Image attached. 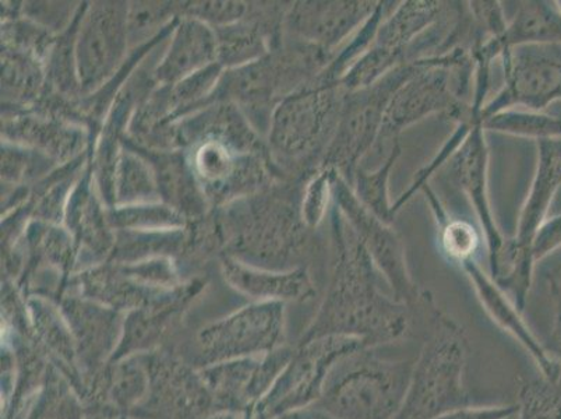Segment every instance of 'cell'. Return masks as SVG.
<instances>
[{"label": "cell", "instance_id": "6da1fadb", "mask_svg": "<svg viewBox=\"0 0 561 419\" xmlns=\"http://www.w3.org/2000/svg\"><path fill=\"white\" fill-rule=\"evenodd\" d=\"M330 223L333 272L323 303L299 342L343 336L377 349L404 340L416 312L382 293L379 270L334 202Z\"/></svg>", "mask_w": 561, "mask_h": 419}, {"label": "cell", "instance_id": "7a4b0ae2", "mask_svg": "<svg viewBox=\"0 0 561 419\" xmlns=\"http://www.w3.org/2000/svg\"><path fill=\"white\" fill-rule=\"evenodd\" d=\"M430 324V339L413 362L410 387L396 419H435L473 406L466 385V330L440 308L433 312Z\"/></svg>", "mask_w": 561, "mask_h": 419}, {"label": "cell", "instance_id": "3957f363", "mask_svg": "<svg viewBox=\"0 0 561 419\" xmlns=\"http://www.w3.org/2000/svg\"><path fill=\"white\" fill-rule=\"evenodd\" d=\"M369 347L333 367L314 407L339 419H396L405 401L415 360H390Z\"/></svg>", "mask_w": 561, "mask_h": 419}, {"label": "cell", "instance_id": "277c9868", "mask_svg": "<svg viewBox=\"0 0 561 419\" xmlns=\"http://www.w3.org/2000/svg\"><path fill=\"white\" fill-rule=\"evenodd\" d=\"M346 93L340 83L316 80L280 101L270 135L275 150L318 171L339 125Z\"/></svg>", "mask_w": 561, "mask_h": 419}, {"label": "cell", "instance_id": "5b68a950", "mask_svg": "<svg viewBox=\"0 0 561 419\" xmlns=\"http://www.w3.org/2000/svg\"><path fill=\"white\" fill-rule=\"evenodd\" d=\"M416 69L417 63L398 66L375 84L346 93L339 125L320 168L335 170L351 185L362 158L379 140L392 97Z\"/></svg>", "mask_w": 561, "mask_h": 419}, {"label": "cell", "instance_id": "8992f818", "mask_svg": "<svg viewBox=\"0 0 561 419\" xmlns=\"http://www.w3.org/2000/svg\"><path fill=\"white\" fill-rule=\"evenodd\" d=\"M364 349H369L364 341L343 336L298 341L278 381L254 408V417L279 419L314 407L333 367L346 355Z\"/></svg>", "mask_w": 561, "mask_h": 419}, {"label": "cell", "instance_id": "52a82bcc", "mask_svg": "<svg viewBox=\"0 0 561 419\" xmlns=\"http://www.w3.org/2000/svg\"><path fill=\"white\" fill-rule=\"evenodd\" d=\"M333 202L374 260L394 299L410 306L416 314L431 308L435 298L413 281L400 235L392 224L381 222L359 202L354 189L339 172L333 181Z\"/></svg>", "mask_w": 561, "mask_h": 419}, {"label": "cell", "instance_id": "ba28073f", "mask_svg": "<svg viewBox=\"0 0 561 419\" xmlns=\"http://www.w3.org/2000/svg\"><path fill=\"white\" fill-rule=\"evenodd\" d=\"M285 346V304L254 303L203 327L193 347V366L268 354Z\"/></svg>", "mask_w": 561, "mask_h": 419}, {"label": "cell", "instance_id": "9c48e42d", "mask_svg": "<svg viewBox=\"0 0 561 419\" xmlns=\"http://www.w3.org/2000/svg\"><path fill=\"white\" fill-rule=\"evenodd\" d=\"M500 58L504 87L484 104L482 121L515 106L543 112L561 100V44L524 45L506 50Z\"/></svg>", "mask_w": 561, "mask_h": 419}, {"label": "cell", "instance_id": "30bf717a", "mask_svg": "<svg viewBox=\"0 0 561 419\" xmlns=\"http://www.w3.org/2000/svg\"><path fill=\"white\" fill-rule=\"evenodd\" d=\"M150 376L149 393L135 419H204L216 412L197 367L171 351L141 355Z\"/></svg>", "mask_w": 561, "mask_h": 419}, {"label": "cell", "instance_id": "8fae6325", "mask_svg": "<svg viewBox=\"0 0 561 419\" xmlns=\"http://www.w3.org/2000/svg\"><path fill=\"white\" fill-rule=\"evenodd\" d=\"M62 312L75 337L81 371L89 388L90 381L114 358L124 333L125 316L122 312L87 298L66 299Z\"/></svg>", "mask_w": 561, "mask_h": 419}, {"label": "cell", "instance_id": "7c38bea8", "mask_svg": "<svg viewBox=\"0 0 561 419\" xmlns=\"http://www.w3.org/2000/svg\"><path fill=\"white\" fill-rule=\"evenodd\" d=\"M377 2L334 0L297 2L287 14V27L294 38L335 53L375 12Z\"/></svg>", "mask_w": 561, "mask_h": 419}, {"label": "cell", "instance_id": "4fadbf2b", "mask_svg": "<svg viewBox=\"0 0 561 419\" xmlns=\"http://www.w3.org/2000/svg\"><path fill=\"white\" fill-rule=\"evenodd\" d=\"M460 265L468 279L471 280L472 287L476 288L478 298L488 315L527 351L530 360L538 366L546 381L560 383L561 366L559 361L525 324L522 316L523 312L514 305L506 293L497 287L491 275L483 272L481 265L477 263V259L467 260Z\"/></svg>", "mask_w": 561, "mask_h": 419}, {"label": "cell", "instance_id": "5bb4252c", "mask_svg": "<svg viewBox=\"0 0 561 419\" xmlns=\"http://www.w3.org/2000/svg\"><path fill=\"white\" fill-rule=\"evenodd\" d=\"M484 132L486 131L483 129L482 121H477L471 132L468 133L467 139L448 162H450V172L456 179L457 185L467 194L476 210L479 224H481L484 238H486L489 262H491L507 238L494 222L491 202H489V150Z\"/></svg>", "mask_w": 561, "mask_h": 419}, {"label": "cell", "instance_id": "9a60e30c", "mask_svg": "<svg viewBox=\"0 0 561 419\" xmlns=\"http://www.w3.org/2000/svg\"><path fill=\"white\" fill-rule=\"evenodd\" d=\"M195 294V287L173 288L151 304L129 312L125 316L124 333L112 361L164 350L167 340L176 329L178 320Z\"/></svg>", "mask_w": 561, "mask_h": 419}, {"label": "cell", "instance_id": "2e32d148", "mask_svg": "<svg viewBox=\"0 0 561 419\" xmlns=\"http://www.w3.org/2000/svg\"><path fill=\"white\" fill-rule=\"evenodd\" d=\"M28 310L30 333L35 344L47 356L49 364L73 385L84 401L87 395L84 373L81 371L78 347L64 312L37 298L30 301Z\"/></svg>", "mask_w": 561, "mask_h": 419}, {"label": "cell", "instance_id": "e0dca14e", "mask_svg": "<svg viewBox=\"0 0 561 419\" xmlns=\"http://www.w3.org/2000/svg\"><path fill=\"white\" fill-rule=\"evenodd\" d=\"M222 273L234 290L256 299V303L285 304L288 301H309L316 295L308 268L274 272L227 259Z\"/></svg>", "mask_w": 561, "mask_h": 419}, {"label": "cell", "instance_id": "ac0fdd59", "mask_svg": "<svg viewBox=\"0 0 561 419\" xmlns=\"http://www.w3.org/2000/svg\"><path fill=\"white\" fill-rule=\"evenodd\" d=\"M561 186V139L538 141V168L527 202L519 214L513 239L519 249L530 253V244L548 216L550 203ZM534 259V258H533ZM535 262V260H534Z\"/></svg>", "mask_w": 561, "mask_h": 419}, {"label": "cell", "instance_id": "d6986e66", "mask_svg": "<svg viewBox=\"0 0 561 419\" xmlns=\"http://www.w3.org/2000/svg\"><path fill=\"white\" fill-rule=\"evenodd\" d=\"M446 2L411 0L398 7L382 20L371 47L390 56L398 66L405 65L408 49L427 29L442 18Z\"/></svg>", "mask_w": 561, "mask_h": 419}, {"label": "cell", "instance_id": "ffe728a7", "mask_svg": "<svg viewBox=\"0 0 561 419\" xmlns=\"http://www.w3.org/2000/svg\"><path fill=\"white\" fill-rule=\"evenodd\" d=\"M124 32V19L117 9L104 8V12L91 16L79 45L80 75L85 84L110 73L122 53Z\"/></svg>", "mask_w": 561, "mask_h": 419}, {"label": "cell", "instance_id": "44dd1931", "mask_svg": "<svg viewBox=\"0 0 561 419\" xmlns=\"http://www.w3.org/2000/svg\"><path fill=\"white\" fill-rule=\"evenodd\" d=\"M259 358L217 362V364L198 370L217 411L239 414L253 411L249 400V390Z\"/></svg>", "mask_w": 561, "mask_h": 419}, {"label": "cell", "instance_id": "7402d4cb", "mask_svg": "<svg viewBox=\"0 0 561 419\" xmlns=\"http://www.w3.org/2000/svg\"><path fill=\"white\" fill-rule=\"evenodd\" d=\"M500 50L524 45L561 44V10L558 2H519L502 38Z\"/></svg>", "mask_w": 561, "mask_h": 419}, {"label": "cell", "instance_id": "603a6c76", "mask_svg": "<svg viewBox=\"0 0 561 419\" xmlns=\"http://www.w3.org/2000/svg\"><path fill=\"white\" fill-rule=\"evenodd\" d=\"M217 56V37L197 20L181 25L164 64L158 69V78L175 81L195 73Z\"/></svg>", "mask_w": 561, "mask_h": 419}, {"label": "cell", "instance_id": "cb8c5ba5", "mask_svg": "<svg viewBox=\"0 0 561 419\" xmlns=\"http://www.w3.org/2000/svg\"><path fill=\"white\" fill-rule=\"evenodd\" d=\"M85 410L78 390L49 364L43 385L30 404L27 419H84Z\"/></svg>", "mask_w": 561, "mask_h": 419}, {"label": "cell", "instance_id": "d4e9b609", "mask_svg": "<svg viewBox=\"0 0 561 419\" xmlns=\"http://www.w3.org/2000/svg\"><path fill=\"white\" fill-rule=\"evenodd\" d=\"M401 152L400 139L392 141L390 152L387 155L385 162L375 171H365L359 167L351 183L359 202L370 213H374L376 217H379L381 222L387 224L394 223L396 218L390 201L389 182L391 170L394 168Z\"/></svg>", "mask_w": 561, "mask_h": 419}, {"label": "cell", "instance_id": "484cf974", "mask_svg": "<svg viewBox=\"0 0 561 419\" xmlns=\"http://www.w3.org/2000/svg\"><path fill=\"white\" fill-rule=\"evenodd\" d=\"M422 192L425 193L426 201L430 202L431 210L440 227L438 237H440L443 252L447 254V258L458 264L476 259L481 237L472 224L463 222V219L448 217L445 207L442 206L430 185L423 186Z\"/></svg>", "mask_w": 561, "mask_h": 419}, {"label": "cell", "instance_id": "4316f807", "mask_svg": "<svg viewBox=\"0 0 561 419\" xmlns=\"http://www.w3.org/2000/svg\"><path fill=\"white\" fill-rule=\"evenodd\" d=\"M484 131L504 133L537 141L561 139V116L543 112L506 110L482 121Z\"/></svg>", "mask_w": 561, "mask_h": 419}, {"label": "cell", "instance_id": "83f0119b", "mask_svg": "<svg viewBox=\"0 0 561 419\" xmlns=\"http://www.w3.org/2000/svg\"><path fill=\"white\" fill-rule=\"evenodd\" d=\"M518 419H561V382L545 377L523 381L518 390Z\"/></svg>", "mask_w": 561, "mask_h": 419}, {"label": "cell", "instance_id": "f1b7e54d", "mask_svg": "<svg viewBox=\"0 0 561 419\" xmlns=\"http://www.w3.org/2000/svg\"><path fill=\"white\" fill-rule=\"evenodd\" d=\"M224 29L217 37V55L224 64L238 65L264 54V39L259 29L243 25Z\"/></svg>", "mask_w": 561, "mask_h": 419}, {"label": "cell", "instance_id": "f546056e", "mask_svg": "<svg viewBox=\"0 0 561 419\" xmlns=\"http://www.w3.org/2000/svg\"><path fill=\"white\" fill-rule=\"evenodd\" d=\"M336 171L319 168L312 173L306 185L302 201V217L306 226L314 229L319 226L329 207L333 204V181Z\"/></svg>", "mask_w": 561, "mask_h": 419}, {"label": "cell", "instance_id": "4dcf8cb0", "mask_svg": "<svg viewBox=\"0 0 561 419\" xmlns=\"http://www.w3.org/2000/svg\"><path fill=\"white\" fill-rule=\"evenodd\" d=\"M561 247V214L552 218H546L542 226L538 228L534 235L533 244H530V253L535 263L549 257L554 250Z\"/></svg>", "mask_w": 561, "mask_h": 419}, {"label": "cell", "instance_id": "1f68e13d", "mask_svg": "<svg viewBox=\"0 0 561 419\" xmlns=\"http://www.w3.org/2000/svg\"><path fill=\"white\" fill-rule=\"evenodd\" d=\"M517 414V406H469L454 410L435 419H510Z\"/></svg>", "mask_w": 561, "mask_h": 419}, {"label": "cell", "instance_id": "d6a6232c", "mask_svg": "<svg viewBox=\"0 0 561 419\" xmlns=\"http://www.w3.org/2000/svg\"><path fill=\"white\" fill-rule=\"evenodd\" d=\"M243 9L241 3H201V7H193L192 12L208 22L229 23L241 18Z\"/></svg>", "mask_w": 561, "mask_h": 419}, {"label": "cell", "instance_id": "836d02e7", "mask_svg": "<svg viewBox=\"0 0 561 419\" xmlns=\"http://www.w3.org/2000/svg\"><path fill=\"white\" fill-rule=\"evenodd\" d=\"M549 290L554 304V318L552 326V354L561 366V269L549 274Z\"/></svg>", "mask_w": 561, "mask_h": 419}, {"label": "cell", "instance_id": "e575fe53", "mask_svg": "<svg viewBox=\"0 0 561 419\" xmlns=\"http://www.w3.org/2000/svg\"><path fill=\"white\" fill-rule=\"evenodd\" d=\"M84 419H135L106 406H87Z\"/></svg>", "mask_w": 561, "mask_h": 419}, {"label": "cell", "instance_id": "d590c367", "mask_svg": "<svg viewBox=\"0 0 561 419\" xmlns=\"http://www.w3.org/2000/svg\"><path fill=\"white\" fill-rule=\"evenodd\" d=\"M279 419H339L333 416H330V414L324 412L323 410H320L318 407L312 408H306V410H300L297 412L288 414V416H285Z\"/></svg>", "mask_w": 561, "mask_h": 419}, {"label": "cell", "instance_id": "8d00e7d4", "mask_svg": "<svg viewBox=\"0 0 561 419\" xmlns=\"http://www.w3.org/2000/svg\"><path fill=\"white\" fill-rule=\"evenodd\" d=\"M204 419H247V414H239L233 411H216Z\"/></svg>", "mask_w": 561, "mask_h": 419}]
</instances>
